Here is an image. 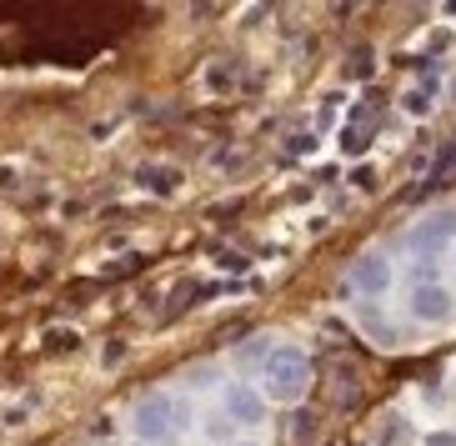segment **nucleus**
I'll list each match as a JSON object with an SVG mask.
<instances>
[{
	"label": "nucleus",
	"instance_id": "11",
	"mask_svg": "<svg viewBox=\"0 0 456 446\" xmlns=\"http://www.w3.org/2000/svg\"><path fill=\"white\" fill-rule=\"evenodd\" d=\"M135 446H141V442H135Z\"/></svg>",
	"mask_w": 456,
	"mask_h": 446
},
{
	"label": "nucleus",
	"instance_id": "5",
	"mask_svg": "<svg viewBox=\"0 0 456 446\" xmlns=\"http://www.w3.org/2000/svg\"><path fill=\"white\" fill-rule=\"evenodd\" d=\"M411 316L416 321H446L452 316V291L442 281H416L411 286Z\"/></svg>",
	"mask_w": 456,
	"mask_h": 446
},
{
	"label": "nucleus",
	"instance_id": "8",
	"mask_svg": "<svg viewBox=\"0 0 456 446\" xmlns=\"http://www.w3.org/2000/svg\"><path fill=\"white\" fill-rule=\"evenodd\" d=\"M206 442H216V446L236 442V421H231L226 411H211V417H206Z\"/></svg>",
	"mask_w": 456,
	"mask_h": 446
},
{
	"label": "nucleus",
	"instance_id": "3",
	"mask_svg": "<svg viewBox=\"0 0 456 446\" xmlns=\"http://www.w3.org/2000/svg\"><path fill=\"white\" fill-rule=\"evenodd\" d=\"M452 241H456V206H442V211L421 216V221L411 226V236H406V246L421 256V266H431V261L442 256Z\"/></svg>",
	"mask_w": 456,
	"mask_h": 446
},
{
	"label": "nucleus",
	"instance_id": "2",
	"mask_svg": "<svg viewBox=\"0 0 456 446\" xmlns=\"http://www.w3.org/2000/svg\"><path fill=\"white\" fill-rule=\"evenodd\" d=\"M311 386V361L306 352H296V346H276L266 352V366H261V396L276 406H296L306 396Z\"/></svg>",
	"mask_w": 456,
	"mask_h": 446
},
{
	"label": "nucleus",
	"instance_id": "1",
	"mask_svg": "<svg viewBox=\"0 0 456 446\" xmlns=\"http://www.w3.org/2000/svg\"><path fill=\"white\" fill-rule=\"evenodd\" d=\"M191 421H196V411L175 392H146L131 406V432L141 446H175L191 432Z\"/></svg>",
	"mask_w": 456,
	"mask_h": 446
},
{
	"label": "nucleus",
	"instance_id": "4",
	"mask_svg": "<svg viewBox=\"0 0 456 446\" xmlns=\"http://www.w3.org/2000/svg\"><path fill=\"white\" fill-rule=\"evenodd\" d=\"M221 411H226L236 426H261L266 421V396L246 386V381H231L226 392H221Z\"/></svg>",
	"mask_w": 456,
	"mask_h": 446
},
{
	"label": "nucleus",
	"instance_id": "9",
	"mask_svg": "<svg viewBox=\"0 0 456 446\" xmlns=\"http://www.w3.org/2000/svg\"><path fill=\"white\" fill-rule=\"evenodd\" d=\"M427 446H456V436H452V432H436V436H431Z\"/></svg>",
	"mask_w": 456,
	"mask_h": 446
},
{
	"label": "nucleus",
	"instance_id": "6",
	"mask_svg": "<svg viewBox=\"0 0 456 446\" xmlns=\"http://www.w3.org/2000/svg\"><path fill=\"white\" fill-rule=\"evenodd\" d=\"M351 286H356V291H362V296H381V291H387L391 286V266H387V256H362L356 261V266H351Z\"/></svg>",
	"mask_w": 456,
	"mask_h": 446
},
{
	"label": "nucleus",
	"instance_id": "10",
	"mask_svg": "<svg viewBox=\"0 0 456 446\" xmlns=\"http://www.w3.org/2000/svg\"><path fill=\"white\" fill-rule=\"evenodd\" d=\"M241 446H256V442H241Z\"/></svg>",
	"mask_w": 456,
	"mask_h": 446
},
{
	"label": "nucleus",
	"instance_id": "7",
	"mask_svg": "<svg viewBox=\"0 0 456 446\" xmlns=\"http://www.w3.org/2000/svg\"><path fill=\"white\" fill-rule=\"evenodd\" d=\"M362 321H366V331H371V337L391 341V346L402 341V326H396V321H387V316H381V306H376V301H366V306H362Z\"/></svg>",
	"mask_w": 456,
	"mask_h": 446
}]
</instances>
